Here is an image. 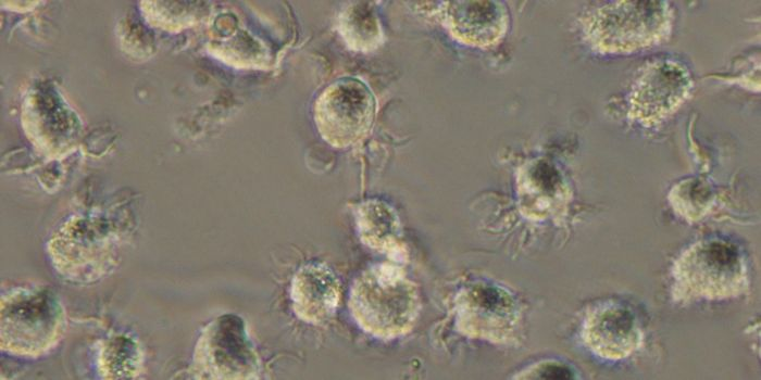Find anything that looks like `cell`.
<instances>
[{
	"label": "cell",
	"instance_id": "obj_1",
	"mask_svg": "<svg viewBox=\"0 0 761 380\" xmlns=\"http://www.w3.org/2000/svg\"><path fill=\"white\" fill-rule=\"evenodd\" d=\"M349 307L364 331L395 339L412 329L421 304L416 284L400 268L377 264L354 280Z\"/></svg>",
	"mask_w": 761,
	"mask_h": 380
},
{
	"label": "cell",
	"instance_id": "obj_2",
	"mask_svg": "<svg viewBox=\"0 0 761 380\" xmlns=\"http://www.w3.org/2000/svg\"><path fill=\"white\" fill-rule=\"evenodd\" d=\"M0 344L12 354L37 357L61 339L65 313L45 287H16L1 295Z\"/></svg>",
	"mask_w": 761,
	"mask_h": 380
},
{
	"label": "cell",
	"instance_id": "obj_3",
	"mask_svg": "<svg viewBox=\"0 0 761 380\" xmlns=\"http://www.w3.org/2000/svg\"><path fill=\"white\" fill-rule=\"evenodd\" d=\"M672 11L664 1H613L592 11L584 29L602 53H627L661 41L671 29Z\"/></svg>",
	"mask_w": 761,
	"mask_h": 380
},
{
	"label": "cell",
	"instance_id": "obj_4",
	"mask_svg": "<svg viewBox=\"0 0 761 380\" xmlns=\"http://www.w3.org/2000/svg\"><path fill=\"white\" fill-rule=\"evenodd\" d=\"M198 378L257 379L259 356L245 321L233 314L220 316L202 331L194 356Z\"/></svg>",
	"mask_w": 761,
	"mask_h": 380
},
{
	"label": "cell",
	"instance_id": "obj_5",
	"mask_svg": "<svg viewBox=\"0 0 761 380\" xmlns=\"http://www.w3.org/2000/svg\"><path fill=\"white\" fill-rule=\"evenodd\" d=\"M746 266L737 246L712 239L687 249L675 265L677 286L694 296L723 297L744 286Z\"/></svg>",
	"mask_w": 761,
	"mask_h": 380
},
{
	"label": "cell",
	"instance_id": "obj_6",
	"mask_svg": "<svg viewBox=\"0 0 761 380\" xmlns=\"http://www.w3.org/2000/svg\"><path fill=\"white\" fill-rule=\"evenodd\" d=\"M375 99L369 87L355 78L329 85L317 98L314 118L329 144L346 148L362 139L373 123Z\"/></svg>",
	"mask_w": 761,
	"mask_h": 380
},
{
	"label": "cell",
	"instance_id": "obj_7",
	"mask_svg": "<svg viewBox=\"0 0 761 380\" xmlns=\"http://www.w3.org/2000/svg\"><path fill=\"white\" fill-rule=\"evenodd\" d=\"M456 322L466 337L507 343L517 330L521 313L516 299L490 281H475L456 297Z\"/></svg>",
	"mask_w": 761,
	"mask_h": 380
},
{
	"label": "cell",
	"instance_id": "obj_8",
	"mask_svg": "<svg viewBox=\"0 0 761 380\" xmlns=\"http://www.w3.org/2000/svg\"><path fill=\"white\" fill-rule=\"evenodd\" d=\"M693 79L679 62L663 60L650 64L629 93V115L653 125L673 113L688 97Z\"/></svg>",
	"mask_w": 761,
	"mask_h": 380
},
{
	"label": "cell",
	"instance_id": "obj_9",
	"mask_svg": "<svg viewBox=\"0 0 761 380\" xmlns=\"http://www.w3.org/2000/svg\"><path fill=\"white\" fill-rule=\"evenodd\" d=\"M444 20L451 36L461 43L489 48L497 45L508 27V12L499 1L445 2Z\"/></svg>",
	"mask_w": 761,
	"mask_h": 380
},
{
	"label": "cell",
	"instance_id": "obj_10",
	"mask_svg": "<svg viewBox=\"0 0 761 380\" xmlns=\"http://www.w3.org/2000/svg\"><path fill=\"white\" fill-rule=\"evenodd\" d=\"M583 335L595 353L612 359L631 354L641 338L634 314L615 303L601 305L590 312L584 324Z\"/></svg>",
	"mask_w": 761,
	"mask_h": 380
},
{
	"label": "cell",
	"instance_id": "obj_11",
	"mask_svg": "<svg viewBox=\"0 0 761 380\" xmlns=\"http://www.w3.org/2000/svg\"><path fill=\"white\" fill-rule=\"evenodd\" d=\"M290 297L296 315L303 321L322 325L335 314L339 297V281L323 264H308L295 274Z\"/></svg>",
	"mask_w": 761,
	"mask_h": 380
},
{
	"label": "cell",
	"instance_id": "obj_12",
	"mask_svg": "<svg viewBox=\"0 0 761 380\" xmlns=\"http://www.w3.org/2000/svg\"><path fill=\"white\" fill-rule=\"evenodd\" d=\"M517 193L521 210L527 217L545 218L564 204L567 189L553 165L537 160L521 169Z\"/></svg>",
	"mask_w": 761,
	"mask_h": 380
},
{
	"label": "cell",
	"instance_id": "obj_13",
	"mask_svg": "<svg viewBox=\"0 0 761 380\" xmlns=\"http://www.w3.org/2000/svg\"><path fill=\"white\" fill-rule=\"evenodd\" d=\"M357 224L362 241L369 246L390 252L400 238V223L394 208L385 202L371 200L357 212Z\"/></svg>",
	"mask_w": 761,
	"mask_h": 380
},
{
	"label": "cell",
	"instance_id": "obj_14",
	"mask_svg": "<svg viewBox=\"0 0 761 380\" xmlns=\"http://www.w3.org/2000/svg\"><path fill=\"white\" fill-rule=\"evenodd\" d=\"M340 31L350 48L367 52L376 49L383 40V31L369 2H353L340 16Z\"/></svg>",
	"mask_w": 761,
	"mask_h": 380
},
{
	"label": "cell",
	"instance_id": "obj_15",
	"mask_svg": "<svg viewBox=\"0 0 761 380\" xmlns=\"http://www.w3.org/2000/svg\"><path fill=\"white\" fill-rule=\"evenodd\" d=\"M141 367V352L135 340L118 335L101 350L99 371L104 379L135 378Z\"/></svg>",
	"mask_w": 761,
	"mask_h": 380
},
{
	"label": "cell",
	"instance_id": "obj_16",
	"mask_svg": "<svg viewBox=\"0 0 761 380\" xmlns=\"http://www.w3.org/2000/svg\"><path fill=\"white\" fill-rule=\"evenodd\" d=\"M523 375L515 376L517 379H572L574 378L572 370L566 365L559 362H542L531 366L522 372Z\"/></svg>",
	"mask_w": 761,
	"mask_h": 380
}]
</instances>
